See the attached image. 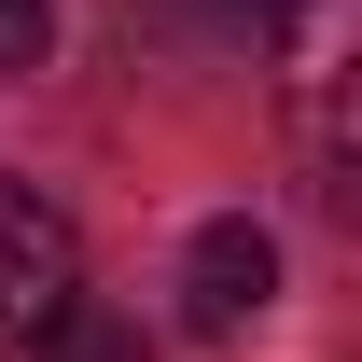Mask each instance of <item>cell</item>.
Returning <instances> with one entry per match:
<instances>
[{
	"mask_svg": "<svg viewBox=\"0 0 362 362\" xmlns=\"http://www.w3.org/2000/svg\"><path fill=\"white\" fill-rule=\"evenodd\" d=\"M56 56V0H0V70H42Z\"/></svg>",
	"mask_w": 362,
	"mask_h": 362,
	"instance_id": "obj_5",
	"label": "cell"
},
{
	"mask_svg": "<svg viewBox=\"0 0 362 362\" xmlns=\"http://www.w3.org/2000/svg\"><path fill=\"white\" fill-rule=\"evenodd\" d=\"M265 56H279V112L320 168V209L362 237V0H293Z\"/></svg>",
	"mask_w": 362,
	"mask_h": 362,
	"instance_id": "obj_1",
	"label": "cell"
},
{
	"mask_svg": "<svg viewBox=\"0 0 362 362\" xmlns=\"http://www.w3.org/2000/svg\"><path fill=\"white\" fill-rule=\"evenodd\" d=\"M84 307V237L56 195L0 181V349H56V320Z\"/></svg>",
	"mask_w": 362,
	"mask_h": 362,
	"instance_id": "obj_2",
	"label": "cell"
},
{
	"mask_svg": "<svg viewBox=\"0 0 362 362\" xmlns=\"http://www.w3.org/2000/svg\"><path fill=\"white\" fill-rule=\"evenodd\" d=\"M265 293H279V251H265V223H251V209L195 223V251H181V320H195V334H251V320H265Z\"/></svg>",
	"mask_w": 362,
	"mask_h": 362,
	"instance_id": "obj_3",
	"label": "cell"
},
{
	"mask_svg": "<svg viewBox=\"0 0 362 362\" xmlns=\"http://www.w3.org/2000/svg\"><path fill=\"white\" fill-rule=\"evenodd\" d=\"M56 362H139V334L98 320V307H70V320H56Z\"/></svg>",
	"mask_w": 362,
	"mask_h": 362,
	"instance_id": "obj_6",
	"label": "cell"
},
{
	"mask_svg": "<svg viewBox=\"0 0 362 362\" xmlns=\"http://www.w3.org/2000/svg\"><path fill=\"white\" fill-rule=\"evenodd\" d=\"M126 14L195 28V42H279V14H293V0H126Z\"/></svg>",
	"mask_w": 362,
	"mask_h": 362,
	"instance_id": "obj_4",
	"label": "cell"
}]
</instances>
